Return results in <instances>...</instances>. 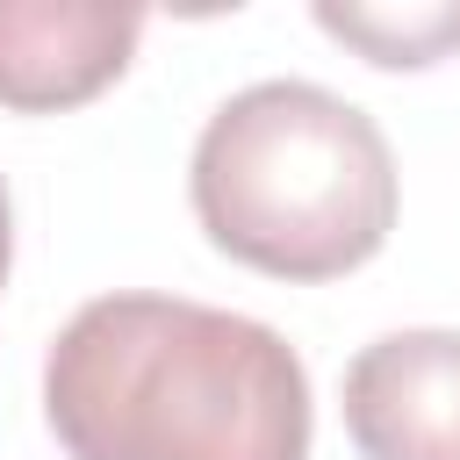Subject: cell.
<instances>
[{
  "mask_svg": "<svg viewBox=\"0 0 460 460\" xmlns=\"http://www.w3.org/2000/svg\"><path fill=\"white\" fill-rule=\"evenodd\" d=\"M43 417L72 460H309L295 345L187 295H101L43 359Z\"/></svg>",
  "mask_w": 460,
  "mask_h": 460,
  "instance_id": "cell-1",
  "label": "cell"
},
{
  "mask_svg": "<svg viewBox=\"0 0 460 460\" xmlns=\"http://www.w3.org/2000/svg\"><path fill=\"white\" fill-rule=\"evenodd\" d=\"M216 252L273 280H338L395 230V158L367 108L309 79L230 93L187 165Z\"/></svg>",
  "mask_w": 460,
  "mask_h": 460,
  "instance_id": "cell-2",
  "label": "cell"
},
{
  "mask_svg": "<svg viewBox=\"0 0 460 460\" xmlns=\"http://www.w3.org/2000/svg\"><path fill=\"white\" fill-rule=\"evenodd\" d=\"M359 460H460V331H388L345 367Z\"/></svg>",
  "mask_w": 460,
  "mask_h": 460,
  "instance_id": "cell-3",
  "label": "cell"
},
{
  "mask_svg": "<svg viewBox=\"0 0 460 460\" xmlns=\"http://www.w3.org/2000/svg\"><path fill=\"white\" fill-rule=\"evenodd\" d=\"M144 7L115 0H0V108L58 115L115 86L137 58Z\"/></svg>",
  "mask_w": 460,
  "mask_h": 460,
  "instance_id": "cell-4",
  "label": "cell"
},
{
  "mask_svg": "<svg viewBox=\"0 0 460 460\" xmlns=\"http://www.w3.org/2000/svg\"><path fill=\"white\" fill-rule=\"evenodd\" d=\"M316 29L367 50L374 65H431L460 43V7H338L316 0Z\"/></svg>",
  "mask_w": 460,
  "mask_h": 460,
  "instance_id": "cell-5",
  "label": "cell"
},
{
  "mask_svg": "<svg viewBox=\"0 0 460 460\" xmlns=\"http://www.w3.org/2000/svg\"><path fill=\"white\" fill-rule=\"evenodd\" d=\"M7 259H14V208H7V187H0V280H7Z\"/></svg>",
  "mask_w": 460,
  "mask_h": 460,
  "instance_id": "cell-6",
  "label": "cell"
}]
</instances>
